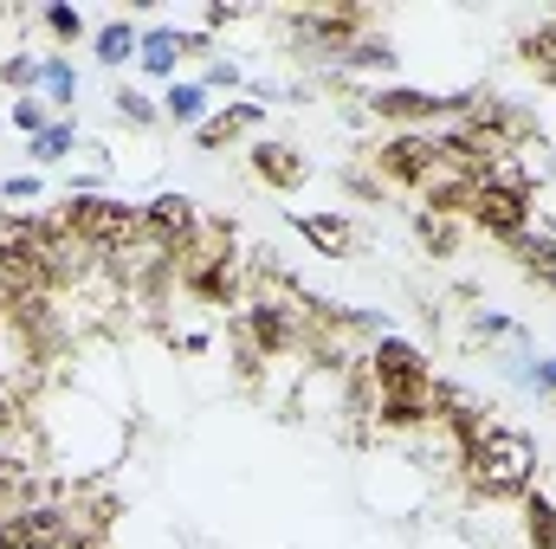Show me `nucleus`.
<instances>
[{
	"instance_id": "obj_1",
	"label": "nucleus",
	"mask_w": 556,
	"mask_h": 549,
	"mask_svg": "<svg viewBox=\"0 0 556 549\" xmlns=\"http://www.w3.org/2000/svg\"><path fill=\"white\" fill-rule=\"evenodd\" d=\"M459 465H466V485L485 498V505H525L531 491H538V465H544V452H538V439L525 433V426H505V420H492L485 433H479V446H466L459 452Z\"/></svg>"
},
{
	"instance_id": "obj_2",
	"label": "nucleus",
	"mask_w": 556,
	"mask_h": 549,
	"mask_svg": "<svg viewBox=\"0 0 556 549\" xmlns=\"http://www.w3.org/2000/svg\"><path fill=\"white\" fill-rule=\"evenodd\" d=\"M46 240L52 214H0V284L13 297H46Z\"/></svg>"
},
{
	"instance_id": "obj_3",
	"label": "nucleus",
	"mask_w": 556,
	"mask_h": 549,
	"mask_svg": "<svg viewBox=\"0 0 556 549\" xmlns=\"http://www.w3.org/2000/svg\"><path fill=\"white\" fill-rule=\"evenodd\" d=\"M59 220H65L72 240H85L98 259H111L117 246H130L142 233V207L117 201V194H65V201H59Z\"/></svg>"
},
{
	"instance_id": "obj_4",
	"label": "nucleus",
	"mask_w": 556,
	"mask_h": 549,
	"mask_svg": "<svg viewBox=\"0 0 556 549\" xmlns=\"http://www.w3.org/2000/svg\"><path fill=\"white\" fill-rule=\"evenodd\" d=\"M369 168H376V181L420 194L440 175V142H433V130H395V137H382L369 149Z\"/></svg>"
},
{
	"instance_id": "obj_5",
	"label": "nucleus",
	"mask_w": 556,
	"mask_h": 549,
	"mask_svg": "<svg viewBox=\"0 0 556 549\" xmlns=\"http://www.w3.org/2000/svg\"><path fill=\"white\" fill-rule=\"evenodd\" d=\"M363 375H369L376 401H389V395H433V362L420 356L408 336H376Z\"/></svg>"
},
{
	"instance_id": "obj_6",
	"label": "nucleus",
	"mask_w": 556,
	"mask_h": 549,
	"mask_svg": "<svg viewBox=\"0 0 556 549\" xmlns=\"http://www.w3.org/2000/svg\"><path fill=\"white\" fill-rule=\"evenodd\" d=\"M142 233L155 240V246H168L175 259L194 246V233H201V207L188 201V194H155V201H142Z\"/></svg>"
},
{
	"instance_id": "obj_7",
	"label": "nucleus",
	"mask_w": 556,
	"mask_h": 549,
	"mask_svg": "<svg viewBox=\"0 0 556 549\" xmlns=\"http://www.w3.org/2000/svg\"><path fill=\"white\" fill-rule=\"evenodd\" d=\"M247 330H253V349H260V356H291V349L304 343L298 310H285L273 297H253V304H247Z\"/></svg>"
},
{
	"instance_id": "obj_8",
	"label": "nucleus",
	"mask_w": 556,
	"mask_h": 549,
	"mask_svg": "<svg viewBox=\"0 0 556 549\" xmlns=\"http://www.w3.org/2000/svg\"><path fill=\"white\" fill-rule=\"evenodd\" d=\"M253 175L278 188V194H298L304 181H311V162L291 149V142H253Z\"/></svg>"
},
{
	"instance_id": "obj_9",
	"label": "nucleus",
	"mask_w": 556,
	"mask_h": 549,
	"mask_svg": "<svg viewBox=\"0 0 556 549\" xmlns=\"http://www.w3.org/2000/svg\"><path fill=\"white\" fill-rule=\"evenodd\" d=\"M260 117H266V104H220V111L194 130V142H201V149H227V142L253 137V130H260Z\"/></svg>"
},
{
	"instance_id": "obj_10",
	"label": "nucleus",
	"mask_w": 556,
	"mask_h": 549,
	"mask_svg": "<svg viewBox=\"0 0 556 549\" xmlns=\"http://www.w3.org/2000/svg\"><path fill=\"white\" fill-rule=\"evenodd\" d=\"M291 227H298V233H304V240H311L324 259H343V253L356 246V227H350V214H298Z\"/></svg>"
},
{
	"instance_id": "obj_11",
	"label": "nucleus",
	"mask_w": 556,
	"mask_h": 549,
	"mask_svg": "<svg viewBox=\"0 0 556 549\" xmlns=\"http://www.w3.org/2000/svg\"><path fill=\"white\" fill-rule=\"evenodd\" d=\"M207 98H214L207 85H168V91H162V124H175V130H201V124L214 117Z\"/></svg>"
},
{
	"instance_id": "obj_12",
	"label": "nucleus",
	"mask_w": 556,
	"mask_h": 549,
	"mask_svg": "<svg viewBox=\"0 0 556 549\" xmlns=\"http://www.w3.org/2000/svg\"><path fill=\"white\" fill-rule=\"evenodd\" d=\"M91 52H98V65H130L142 52V26H130V20H104L98 33H91Z\"/></svg>"
},
{
	"instance_id": "obj_13",
	"label": "nucleus",
	"mask_w": 556,
	"mask_h": 549,
	"mask_svg": "<svg viewBox=\"0 0 556 549\" xmlns=\"http://www.w3.org/2000/svg\"><path fill=\"white\" fill-rule=\"evenodd\" d=\"M175 59H181V33H175V26H142V52H137L142 72L175 85Z\"/></svg>"
},
{
	"instance_id": "obj_14",
	"label": "nucleus",
	"mask_w": 556,
	"mask_h": 549,
	"mask_svg": "<svg viewBox=\"0 0 556 549\" xmlns=\"http://www.w3.org/2000/svg\"><path fill=\"white\" fill-rule=\"evenodd\" d=\"M369 413H376L382 433H415V426L433 420V395H389V401H376Z\"/></svg>"
},
{
	"instance_id": "obj_15",
	"label": "nucleus",
	"mask_w": 556,
	"mask_h": 549,
	"mask_svg": "<svg viewBox=\"0 0 556 549\" xmlns=\"http://www.w3.org/2000/svg\"><path fill=\"white\" fill-rule=\"evenodd\" d=\"M39 98H46L52 117H72V104H78V72H72V59H46V65H39Z\"/></svg>"
},
{
	"instance_id": "obj_16",
	"label": "nucleus",
	"mask_w": 556,
	"mask_h": 549,
	"mask_svg": "<svg viewBox=\"0 0 556 549\" xmlns=\"http://www.w3.org/2000/svg\"><path fill=\"white\" fill-rule=\"evenodd\" d=\"M518 59H525V72H538L544 85H556V20L531 26V33L518 39Z\"/></svg>"
},
{
	"instance_id": "obj_17",
	"label": "nucleus",
	"mask_w": 556,
	"mask_h": 549,
	"mask_svg": "<svg viewBox=\"0 0 556 549\" xmlns=\"http://www.w3.org/2000/svg\"><path fill=\"white\" fill-rule=\"evenodd\" d=\"M330 72H382V78H389V72H395V46H389V39H369V33H363V39H356V46H350V52H343V59H337Z\"/></svg>"
},
{
	"instance_id": "obj_18",
	"label": "nucleus",
	"mask_w": 556,
	"mask_h": 549,
	"mask_svg": "<svg viewBox=\"0 0 556 549\" xmlns=\"http://www.w3.org/2000/svg\"><path fill=\"white\" fill-rule=\"evenodd\" d=\"M72 149H78V124H72V117H59L46 137H33V149H26V155H33V168H59Z\"/></svg>"
},
{
	"instance_id": "obj_19",
	"label": "nucleus",
	"mask_w": 556,
	"mask_h": 549,
	"mask_svg": "<svg viewBox=\"0 0 556 549\" xmlns=\"http://www.w3.org/2000/svg\"><path fill=\"white\" fill-rule=\"evenodd\" d=\"M459 227L466 220H440V214H415V240L433 253V259H453L459 253Z\"/></svg>"
},
{
	"instance_id": "obj_20",
	"label": "nucleus",
	"mask_w": 556,
	"mask_h": 549,
	"mask_svg": "<svg viewBox=\"0 0 556 549\" xmlns=\"http://www.w3.org/2000/svg\"><path fill=\"white\" fill-rule=\"evenodd\" d=\"M525 544L531 549H556V498H544V491L525 498Z\"/></svg>"
},
{
	"instance_id": "obj_21",
	"label": "nucleus",
	"mask_w": 556,
	"mask_h": 549,
	"mask_svg": "<svg viewBox=\"0 0 556 549\" xmlns=\"http://www.w3.org/2000/svg\"><path fill=\"white\" fill-rule=\"evenodd\" d=\"M505 246H511L531 272H556V233H551V227H544V233H538V227H525V233H518V240H505Z\"/></svg>"
},
{
	"instance_id": "obj_22",
	"label": "nucleus",
	"mask_w": 556,
	"mask_h": 549,
	"mask_svg": "<svg viewBox=\"0 0 556 549\" xmlns=\"http://www.w3.org/2000/svg\"><path fill=\"white\" fill-rule=\"evenodd\" d=\"M111 104H117V117L137 124V130H155V124H162V98H149V91H137V85H124Z\"/></svg>"
},
{
	"instance_id": "obj_23",
	"label": "nucleus",
	"mask_w": 556,
	"mask_h": 549,
	"mask_svg": "<svg viewBox=\"0 0 556 549\" xmlns=\"http://www.w3.org/2000/svg\"><path fill=\"white\" fill-rule=\"evenodd\" d=\"M39 65H46V59H33V52H7V59H0V85H7L13 98L39 91Z\"/></svg>"
},
{
	"instance_id": "obj_24",
	"label": "nucleus",
	"mask_w": 556,
	"mask_h": 549,
	"mask_svg": "<svg viewBox=\"0 0 556 549\" xmlns=\"http://www.w3.org/2000/svg\"><path fill=\"white\" fill-rule=\"evenodd\" d=\"M7 124H13V130H20V137L33 142V137H46V130H52V124H59V117H52V111H46V98H13V111H7Z\"/></svg>"
},
{
	"instance_id": "obj_25",
	"label": "nucleus",
	"mask_w": 556,
	"mask_h": 549,
	"mask_svg": "<svg viewBox=\"0 0 556 549\" xmlns=\"http://www.w3.org/2000/svg\"><path fill=\"white\" fill-rule=\"evenodd\" d=\"M46 33L72 46V39H85V13H78V7H65V0H52V7H46Z\"/></svg>"
},
{
	"instance_id": "obj_26",
	"label": "nucleus",
	"mask_w": 556,
	"mask_h": 549,
	"mask_svg": "<svg viewBox=\"0 0 556 549\" xmlns=\"http://www.w3.org/2000/svg\"><path fill=\"white\" fill-rule=\"evenodd\" d=\"M511 375H518V382H531L544 401H556V356H531V362H518Z\"/></svg>"
},
{
	"instance_id": "obj_27",
	"label": "nucleus",
	"mask_w": 556,
	"mask_h": 549,
	"mask_svg": "<svg viewBox=\"0 0 556 549\" xmlns=\"http://www.w3.org/2000/svg\"><path fill=\"white\" fill-rule=\"evenodd\" d=\"M39 194H46L39 175H7V181H0V201H39Z\"/></svg>"
},
{
	"instance_id": "obj_28",
	"label": "nucleus",
	"mask_w": 556,
	"mask_h": 549,
	"mask_svg": "<svg viewBox=\"0 0 556 549\" xmlns=\"http://www.w3.org/2000/svg\"><path fill=\"white\" fill-rule=\"evenodd\" d=\"M201 85H207V91H233V85H240V65H233V59H214Z\"/></svg>"
},
{
	"instance_id": "obj_29",
	"label": "nucleus",
	"mask_w": 556,
	"mask_h": 549,
	"mask_svg": "<svg viewBox=\"0 0 556 549\" xmlns=\"http://www.w3.org/2000/svg\"><path fill=\"white\" fill-rule=\"evenodd\" d=\"M343 188H350L356 201H376V194H382V181H376V175H356V168L343 175Z\"/></svg>"
},
{
	"instance_id": "obj_30",
	"label": "nucleus",
	"mask_w": 556,
	"mask_h": 549,
	"mask_svg": "<svg viewBox=\"0 0 556 549\" xmlns=\"http://www.w3.org/2000/svg\"><path fill=\"white\" fill-rule=\"evenodd\" d=\"M472 330H479V336H518V323H511V317H492V310H485Z\"/></svg>"
},
{
	"instance_id": "obj_31",
	"label": "nucleus",
	"mask_w": 556,
	"mask_h": 549,
	"mask_svg": "<svg viewBox=\"0 0 556 549\" xmlns=\"http://www.w3.org/2000/svg\"><path fill=\"white\" fill-rule=\"evenodd\" d=\"M13 420H20V408H13V395H7V388H0V439H7V433H13Z\"/></svg>"
},
{
	"instance_id": "obj_32",
	"label": "nucleus",
	"mask_w": 556,
	"mask_h": 549,
	"mask_svg": "<svg viewBox=\"0 0 556 549\" xmlns=\"http://www.w3.org/2000/svg\"><path fill=\"white\" fill-rule=\"evenodd\" d=\"M240 13H247V7H227V0H220V7H207V26H227V20H240Z\"/></svg>"
},
{
	"instance_id": "obj_33",
	"label": "nucleus",
	"mask_w": 556,
	"mask_h": 549,
	"mask_svg": "<svg viewBox=\"0 0 556 549\" xmlns=\"http://www.w3.org/2000/svg\"><path fill=\"white\" fill-rule=\"evenodd\" d=\"M7 310H13V291H7V284H0V323H7Z\"/></svg>"
},
{
	"instance_id": "obj_34",
	"label": "nucleus",
	"mask_w": 556,
	"mask_h": 549,
	"mask_svg": "<svg viewBox=\"0 0 556 549\" xmlns=\"http://www.w3.org/2000/svg\"><path fill=\"white\" fill-rule=\"evenodd\" d=\"M544 284H551V291H556V272H544Z\"/></svg>"
}]
</instances>
